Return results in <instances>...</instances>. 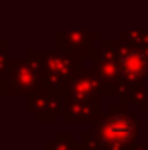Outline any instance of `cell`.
<instances>
[{"label": "cell", "instance_id": "6da1fadb", "mask_svg": "<svg viewBox=\"0 0 148 150\" xmlns=\"http://www.w3.org/2000/svg\"><path fill=\"white\" fill-rule=\"evenodd\" d=\"M122 69H124V73L130 75V77H138L140 73H144L146 61L138 53H128V55L122 57Z\"/></svg>", "mask_w": 148, "mask_h": 150}]
</instances>
